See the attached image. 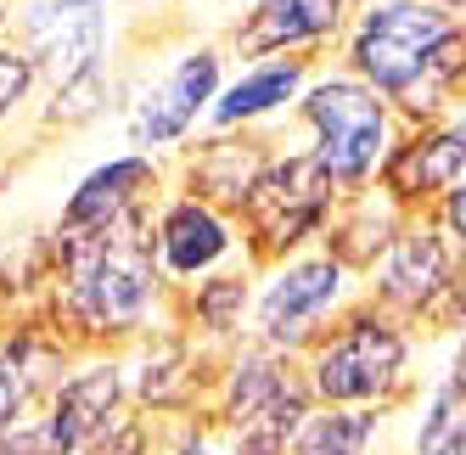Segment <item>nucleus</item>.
Wrapping results in <instances>:
<instances>
[{"mask_svg": "<svg viewBox=\"0 0 466 455\" xmlns=\"http://www.w3.org/2000/svg\"><path fill=\"white\" fill-rule=\"evenodd\" d=\"M214 85H219V56L214 51L186 56L180 68L141 102V113H136V141L141 147H169L175 136H186L191 118L203 113V102L214 96Z\"/></svg>", "mask_w": 466, "mask_h": 455, "instance_id": "8", "label": "nucleus"}, {"mask_svg": "<svg viewBox=\"0 0 466 455\" xmlns=\"http://www.w3.org/2000/svg\"><path fill=\"white\" fill-rule=\"evenodd\" d=\"M377 421L365 410H331V416H309L292 439V455H365V439H371Z\"/></svg>", "mask_w": 466, "mask_h": 455, "instance_id": "16", "label": "nucleus"}, {"mask_svg": "<svg viewBox=\"0 0 466 455\" xmlns=\"http://www.w3.org/2000/svg\"><path fill=\"white\" fill-rule=\"evenodd\" d=\"M354 62L365 68V79H377L393 96H410L427 74H450L455 62V40L450 23L427 6H382L365 17L360 40H354Z\"/></svg>", "mask_w": 466, "mask_h": 455, "instance_id": "2", "label": "nucleus"}, {"mask_svg": "<svg viewBox=\"0 0 466 455\" xmlns=\"http://www.w3.org/2000/svg\"><path fill=\"white\" fill-rule=\"evenodd\" d=\"M450 265H444V242L432 231H405L393 242V258H388V292L399 304H427L432 292L444 287Z\"/></svg>", "mask_w": 466, "mask_h": 455, "instance_id": "12", "label": "nucleus"}, {"mask_svg": "<svg viewBox=\"0 0 466 455\" xmlns=\"http://www.w3.org/2000/svg\"><path fill=\"white\" fill-rule=\"evenodd\" d=\"M175 455H219V450H214V444H203V439H186Z\"/></svg>", "mask_w": 466, "mask_h": 455, "instance_id": "21", "label": "nucleus"}, {"mask_svg": "<svg viewBox=\"0 0 466 455\" xmlns=\"http://www.w3.org/2000/svg\"><path fill=\"white\" fill-rule=\"evenodd\" d=\"M304 113L320 136L315 164H320L326 180H360L382 157V102L371 90H360L349 79H331V85L309 90Z\"/></svg>", "mask_w": 466, "mask_h": 455, "instance_id": "3", "label": "nucleus"}, {"mask_svg": "<svg viewBox=\"0 0 466 455\" xmlns=\"http://www.w3.org/2000/svg\"><path fill=\"white\" fill-rule=\"evenodd\" d=\"M68 276H74V304L96 332L136 327L152 304V248L129 214H118L90 237H74Z\"/></svg>", "mask_w": 466, "mask_h": 455, "instance_id": "1", "label": "nucleus"}, {"mask_svg": "<svg viewBox=\"0 0 466 455\" xmlns=\"http://www.w3.org/2000/svg\"><path fill=\"white\" fill-rule=\"evenodd\" d=\"M28 46L46 68L68 85L96 74V51H102V6L96 0H40L28 12Z\"/></svg>", "mask_w": 466, "mask_h": 455, "instance_id": "6", "label": "nucleus"}, {"mask_svg": "<svg viewBox=\"0 0 466 455\" xmlns=\"http://www.w3.org/2000/svg\"><path fill=\"white\" fill-rule=\"evenodd\" d=\"M118 394H124V382H118V366H90L79 371L74 382H62V394L46 416V439L56 455H68L79 444H96L107 428H113V410H118Z\"/></svg>", "mask_w": 466, "mask_h": 455, "instance_id": "9", "label": "nucleus"}, {"mask_svg": "<svg viewBox=\"0 0 466 455\" xmlns=\"http://www.w3.org/2000/svg\"><path fill=\"white\" fill-rule=\"evenodd\" d=\"M326 175L315 157H287V164H276L270 175H258L248 186V214L258 225V237L270 248H292L309 237V225L320 219L326 208Z\"/></svg>", "mask_w": 466, "mask_h": 455, "instance_id": "5", "label": "nucleus"}, {"mask_svg": "<svg viewBox=\"0 0 466 455\" xmlns=\"http://www.w3.org/2000/svg\"><path fill=\"white\" fill-rule=\"evenodd\" d=\"M157 248H163V258H169L175 276H197V270L219 265V258L230 253V231H225V219L214 208L175 203L169 214H163V225H157Z\"/></svg>", "mask_w": 466, "mask_h": 455, "instance_id": "10", "label": "nucleus"}, {"mask_svg": "<svg viewBox=\"0 0 466 455\" xmlns=\"http://www.w3.org/2000/svg\"><path fill=\"white\" fill-rule=\"evenodd\" d=\"M338 23V0H264L253 28L242 35L248 51H270V46H292V40H309L326 35Z\"/></svg>", "mask_w": 466, "mask_h": 455, "instance_id": "14", "label": "nucleus"}, {"mask_svg": "<svg viewBox=\"0 0 466 455\" xmlns=\"http://www.w3.org/2000/svg\"><path fill=\"white\" fill-rule=\"evenodd\" d=\"M399 371H405L399 332L382 320H360L315 360V394L331 405H371L399 382Z\"/></svg>", "mask_w": 466, "mask_h": 455, "instance_id": "4", "label": "nucleus"}, {"mask_svg": "<svg viewBox=\"0 0 466 455\" xmlns=\"http://www.w3.org/2000/svg\"><path fill=\"white\" fill-rule=\"evenodd\" d=\"M17 410H23V377L12 366H0V428H12Z\"/></svg>", "mask_w": 466, "mask_h": 455, "instance_id": "20", "label": "nucleus"}, {"mask_svg": "<svg viewBox=\"0 0 466 455\" xmlns=\"http://www.w3.org/2000/svg\"><path fill=\"white\" fill-rule=\"evenodd\" d=\"M152 180V164L147 157H118V164H107V169H96L79 191H74V203H68V231L79 237V231H102V225H113L129 203H136V191Z\"/></svg>", "mask_w": 466, "mask_h": 455, "instance_id": "11", "label": "nucleus"}, {"mask_svg": "<svg viewBox=\"0 0 466 455\" xmlns=\"http://www.w3.org/2000/svg\"><path fill=\"white\" fill-rule=\"evenodd\" d=\"M23 85H28V62H23L17 51L0 46V113H6L17 96H23Z\"/></svg>", "mask_w": 466, "mask_h": 455, "instance_id": "19", "label": "nucleus"}, {"mask_svg": "<svg viewBox=\"0 0 466 455\" xmlns=\"http://www.w3.org/2000/svg\"><path fill=\"white\" fill-rule=\"evenodd\" d=\"M416 455H466V405H461L455 377H444L427 394L421 421H416Z\"/></svg>", "mask_w": 466, "mask_h": 455, "instance_id": "15", "label": "nucleus"}, {"mask_svg": "<svg viewBox=\"0 0 466 455\" xmlns=\"http://www.w3.org/2000/svg\"><path fill=\"white\" fill-rule=\"evenodd\" d=\"M242 304V281H214L208 292H203V315H208V327L214 332H225L230 327V309Z\"/></svg>", "mask_w": 466, "mask_h": 455, "instance_id": "18", "label": "nucleus"}, {"mask_svg": "<svg viewBox=\"0 0 466 455\" xmlns=\"http://www.w3.org/2000/svg\"><path fill=\"white\" fill-rule=\"evenodd\" d=\"M292 90H298V68H258V74L237 79V85H230V90L219 96L214 118H219V124H237V118H258V113L281 107Z\"/></svg>", "mask_w": 466, "mask_h": 455, "instance_id": "17", "label": "nucleus"}, {"mask_svg": "<svg viewBox=\"0 0 466 455\" xmlns=\"http://www.w3.org/2000/svg\"><path fill=\"white\" fill-rule=\"evenodd\" d=\"M461 164H466V147L461 136H432V141H416L393 157V191L399 197H416V191H450L461 186Z\"/></svg>", "mask_w": 466, "mask_h": 455, "instance_id": "13", "label": "nucleus"}, {"mask_svg": "<svg viewBox=\"0 0 466 455\" xmlns=\"http://www.w3.org/2000/svg\"><path fill=\"white\" fill-rule=\"evenodd\" d=\"M338 298H343V270L331 265V258L292 265L258 298V332H264V343H298Z\"/></svg>", "mask_w": 466, "mask_h": 455, "instance_id": "7", "label": "nucleus"}]
</instances>
